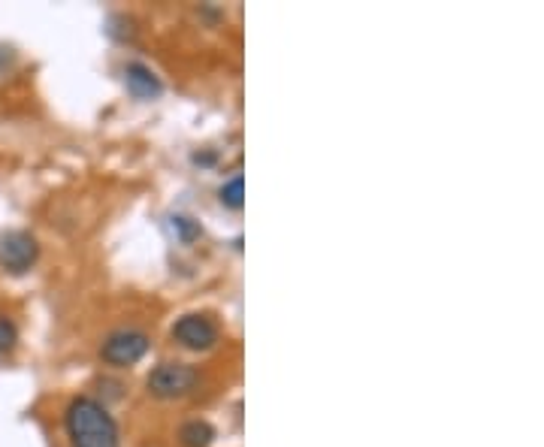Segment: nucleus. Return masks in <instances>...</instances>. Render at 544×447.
<instances>
[{
	"mask_svg": "<svg viewBox=\"0 0 544 447\" xmlns=\"http://www.w3.org/2000/svg\"><path fill=\"white\" fill-rule=\"evenodd\" d=\"M197 384V372L188 363H161L152 375H149V390L158 399H176L191 393Z\"/></svg>",
	"mask_w": 544,
	"mask_h": 447,
	"instance_id": "4",
	"label": "nucleus"
},
{
	"mask_svg": "<svg viewBox=\"0 0 544 447\" xmlns=\"http://www.w3.org/2000/svg\"><path fill=\"white\" fill-rule=\"evenodd\" d=\"M149 351V336L140 330H118L112 336H106L100 357L112 366H133L136 360H143Z\"/></svg>",
	"mask_w": 544,
	"mask_h": 447,
	"instance_id": "3",
	"label": "nucleus"
},
{
	"mask_svg": "<svg viewBox=\"0 0 544 447\" xmlns=\"http://www.w3.org/2000/svg\"><path fill=\"white\" fill-rule=\"evenodd\" d=\"M212 438H215V429H212L206 420H191V423H185L182 432H179V441H182L185 447H209Z\"/></svg>",
	"mask_w": 544,
	"mask_h": 447,
	"instance_id": "7",
	"label": "nucleus"
},
{
	"mask_svg": "<svg viewBox=\"0 0 544 447\" xmlns=\"http://www.w3.org/2000/svg\"><path fill=\"white\" fill-rule=\"evenodd\" d=\"M173 339L191 351H209L218 342V327L206 315H185L176 321Z\"/></svg>",
	"mask_w": 544,
	"mask_h": 447,
	"instance_id": "5",
	"label": "nucleus"
},
{
	"mask_svg": "<svg viewBox=\"0 0 544 447\" xmlns=\"http://www.w3.org/2000/svg\"><path fill=\"white\" fill-rule=\"evenodd\" d=\"M40 257V245L31 233L25 230H10L0 236V266L13 275H22L28 272Z\"/></svg>",
	"mask_w": 544,
	"mask_h": 447,
	"instance_id": "2",
	"label": "nucleus"
},
{
	"mask_svg": "<svg viewBox=\"0 0 544 447\" xmlns=\"http://www.w3.org/2000/svg\"><path fill=\"white\" fill-rule=\"evenodd\" d=\"M245 197V182H242V176H233L230 182H224V188H221V203L227 206V209H242V200Z\"/></svg>",
	"mask_w": 544,
	"mask_h": 447,
	"instance_id": "8",
	"label": "nucleus"
},
{
	"mask_svg": "<svg viewBox=\"0 0 544 447\" xmlns=\"http://www.w3.org/2000/svg\"><path fill=\"white\" fill-rule=\"evenodd\" d=\"M16 339H19V330H16V324H13L10 318H0V354L13 351Z\"/></svg>",
	"mask_w": 544,
	"mask_h": 447,
	"instance_id": "10",
	"label": "nucleus"
},
{
	"mask_svg": "<svg viewBox=\"0 0 544 447\" xmlns=\"http://www.w3.org/2000/svg\"><path fill=\"white\" fill-rule=\"evenodd\" d=\"M170 230H173L182 242H194V239L200 236V224H197V221H191V218H185V215L170 218Z\"/></svg>",
	"mask_w": 544,
	"mask_h": 447,
	"instance_id": "9",
	"label": "nucleus"
},
{
	"mask_svg": "<svg viewBox=\"0 0 544 447\" xmlns=\"http://www.w3.org/2000/svg\"><path fill=\"white\" fill-rule=\"evenodd\" d=\"M67 432L73 447H121L112 414L94 399H73L67 408Z\"/></svg>",
	"mask_w": 544,
	"mask_h": 447,
	"instance_id": "1",
	"label": "nucleus"
},
{
	"mask_svg": "<svg viewBox=\"0 0 544 447\" xmlns=\"http://www.w3.org/2000/svg\"><path fill=\"white\" fill-rule=\"evenodd\" d=\"M124 85H127V91H130L136 100H152V97H158V94L164 91L161 79H158L149 67H143V64H130V67L124 70Z\"/></svg>",
	"mask_w": 544,
	"mask_h": 447,
	"instance_id": "6",
	"label": "nucleus"
}]
</instances>
